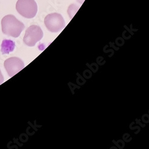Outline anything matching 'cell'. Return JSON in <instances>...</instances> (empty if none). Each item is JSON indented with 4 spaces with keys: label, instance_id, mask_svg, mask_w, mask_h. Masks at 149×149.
Returning <instances> with one entry per match:
<instances>
[{
    "label": "cell",
    "instance_id": "6da1fadb",
    "mask_svg": "<svg viewBox=\"0 0 149 149\" xmlns=\"http://www.w3.org/2000/svg\"><path fill=\"white\" fill-rule=\"evenodd\" d=\"M1 28L3 33L10 36L17 38L24 29V24L16 17L8 15L5 16L1 20Z\"/></svg>",
    "mask_w": 149,
    "mask_h": 149
},
{
    "label": "cell",
    "instance_id": "7a4b0ae2",
    "mask_svg": "<svg viewBox=\"0 0 149 149\" xmlns=\"http://www.w3.org/2000/svg\"><path fill=\"white\" fill-rule=\"evenodd\" d=\"M16 8L21 16L27 19L34 17L38 11V6L35 0H18Z\"/></svg>",
    "mask_w": 149,
    "mask_h": 149
},
{
    "label": "cell",
    "instance_id": "3957f363",
    "mask_svg": "<svg viewBox=\"0 0 149 149\" xmlns=\"http://www.w3.org/2000/svg\"><path fill=\"white\" fill-rule=\"evenodd\" d=\"M47 29L52 32L56 33L63 29L65 26V20L61 15L56 13L47 15L44 20Z\"/></svg>",
    "mask_w": 149,
    "mask_h": 149
},
{
    "label": "cell",
    "instance_id": "277c9868",
    "mask_svg": "<svg viewBox=\"0 0 149 149\" xmlns=\"http://www.w3.org/2000/svg\"><path fill=\"white\" fill-rule=\"evenodd\" d=\"M43 37V32L41 28L37 25H32L26 31L23 38V42L29 47H33L37 42Z\"/></svg>",
    "mask_w": 149,
    "mask_h": 149
},
{
    "label": "cell",
    "instance_id": "5b68a950",
    "mask_svg": "<svg viewBox=\"0 0 149 149\" xmlns=\"http://www.w3.org/2000/svg\"><path fill=\"white\" fill-rule=\"evenodd\" d=\"M8 76L12 77L24 68L23 61L18 57H11L7 59L4 63Z\"/></svg>",
    "mask_w": 149,
    "mask_h": 149
},
{
    "label": "cell",
    "instance_id": "8992f818",
    "mask_svg": "<svg viewBox=\"0 0 149 149\" xmlns=\"http://www.w3.org/2000/svg\"><path fill=\"white\" fill-rule=\"evenodd\" d=\"M15 48V44L11 40H5L3 41L2 45V51L3 54H8L13 51Z\"/></svg>",
    "mask_w": 149,
    "mask_h": 149
},
{
    "label": "cell",
    "instance_id": "52a82bcc",
    "mask_svg": "<svg viewBox=\"0 0 149 149\" xmlns=\"http://www.w3.org/2000/svg\"><path fill=\"white\" fill-rule=\"evenodd\" d=\"M3 82H4V77H3V75L1 73V70H0V85L2 84L3 83Z\"/></svg>",
    "mask_w": 149,
    "mask_h": 149
},
{
    "label": "cell",
    "instance_id": "ba28073f",
    "mask_svg": "<svg viewBox=\"0 0 149 149\" xmlns=\"http://www.w3.org/2000/svg\"><path fill=\"white\" fill-rule=\"evenodd\" d=\"M77 1L78 3H81V4H82V3L84 2L85 0H77Z\"/></svg>",
    "mask_w": 149,
    "mask_h": 149
}]
</instances>
